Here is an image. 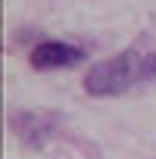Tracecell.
I'll use <instances>...</instances> for the list:
<instances>
[{"label": "cell", "instance_id": "cell-1", "mask_svg": "<svg viewBox=\"0 0 156 159\" xmlns=\"http://www.w3.org/2000/svg\"><path fill=\"white\" fill-rule=\"evenodd\" d=\"M153 78H156V53L125 50L97 62L85 75V91L91 97H116L144 81H153Z\"/></svg>", "mask_w": 156, "mask_h": 159}, {"label": "cell", "instance_id": "cell-2", "mask_svg": "<svg viewBox=\"0 0 156 159\" xmlns=\"http://www.w3.org/2000/svg\"><path fill=\"white\" fill-rule=\"evenodd\" d=\"M81 59H85V50L75 44H66V41H38L28 53V62L38 72L69 69V66H78Z\"/></svg>", "mask_w": 156, "mask_h": 159}]
</instances>
